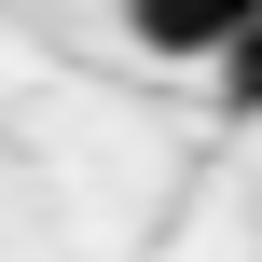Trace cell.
<instances>
[{
	"instance_id": "cell-1",
	"label": "cell",
	"mask_w": 262,
	"mask_h": 262,
	"mask_svg": "<svg viewBox=\"0 0 262 262\" xmlns=\"http://www.w3.org/2000/svg\"><path fill=\"white\" fill-rule=\"evenodd\" d=\"M124 28H138V55H207V69H221L262 28V0H124Z\"/></svg>"
},
{
	"instance_id": "cell-2",
	"label": "cell",
	"mask_w": 262,
	"mask_h": 262,
	"mask_svg": "<svg viewBox=\"0 0 262 262\" xmlns=\"http://www.w3.org/2000/svg\"><path fill=\"white\" fill-rule=\"evenodd\" d=\"M221 111H262V28L235 41V55H221Z\"/></svg>"
}]
</instances>
